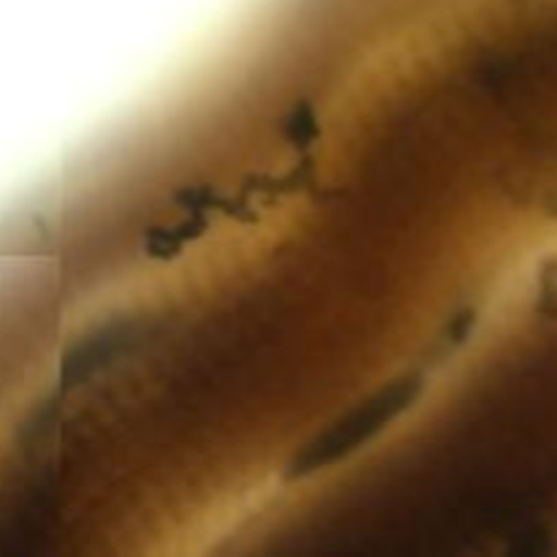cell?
<instances>
[{
  "mask_svg": "<svg viewBox=\"0 0 557 557\" xmlns=\"http://www.w3.org/2000/svg\"><path fill=\"white\" fill-rule=\"evenodd\" d=\"M419 392H422V381L419 379H403L397 384H392L389 389H381L379 395L362 403L357 411H351L341 422L332 424L313 444L305 446L302 455L294 457L292 468H288V479L308 476V473L332 466V462L343 460L351 451H357L373 435H379L392 419L400 417L417 400Z\"/></svg>",
  "mask_w": 557,
  "mask_h": 557,
  "instance_id": "1",
  "label": "cell"
},
{
  "mask_svg": "<svg viewBox=\"0 0 557 557\" xmlns=\"http://www.w3.org/2000/svg\"><path fill=\"white\" fill-rule=\"evenodd\" d=\"M288 134H292L294 141H305L315 134L313 117H310L308 109H297V114L292 117V125H288Z\"/></svg>",
  "mask_w": 557,
  "mask_h": 557,
  "instance_id": "2",
  "label": "cell"
}]
</instances>
